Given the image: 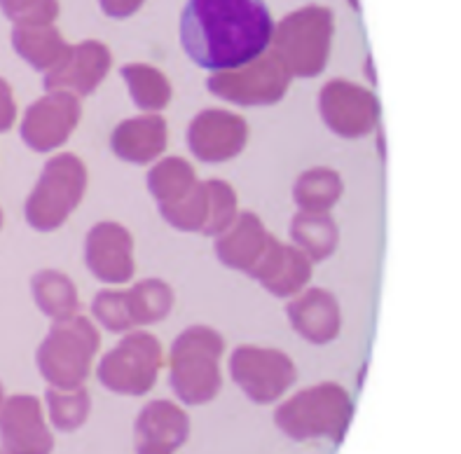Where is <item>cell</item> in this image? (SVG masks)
I'll use <instances>...</instances> for the list:
<instances>
[{"label":"cell","mask_w":461,"mask_h":454,"mask_svg":"<svg viewBox=\"0 0 461 454\" xmlns=\"http://www.w3.org/2000/svg\"><path fill=\"white\" fill-rule=\"evenodd\" d=\"M249 139V127L241 117L228 111H204L194 117L187 132L190 150L202 162H225L240 155Z\"/></svg>","instance_id":"5bb4252c"},{"label":"cell","mask_w":461,"mask_h":454,"mask_svg":"<svg viewBox=\"0 0 461 454\" xmlns=\"http://www.w3.org/2000/svg\"><path fill=\"white\" fill-rule=\"evenodd\" d=\"M0 225H3V213H0Z\"/></svg>","instance_id":"d6a6232c"},{"label":"cell","mask_w":461,"mask_h":454,"mask_svg":"<svg viewBox=\"0 0 461 454\" xmlns=\"http://www.w3.org/2000/svg\"><path fill=\"white\" fill-rule=\"evenodd\" d=\"M85 186H87V171L76 155L64 152L50 159L26 202L29 225L41 232H50L64 225L66 218L80 204Z\"/></svg>","instance_id":"5b68a950"},{"label":"cell","mask_w":461,"mask_h":454,"mask_svg":"<svg viewBox=\"0 0 461 454\" xmlns=\"http://www.w3.org/2000/svg\"><path fill=\"white\" fill-rule=\"evenodd\" d=\"M319 105L328 127L345 139L366 136L380 120V104L375 94L347 80L328 82L321 89Z\"/></svg>","instance_id":"7c38bea8"},{"label":"cell","mask_w":461,"mask_h":454,"mask_svg":"<svg viewBox=\"0 0 461 454\" xmlns=\"http://www.w3.org/2000/svg\"><path fill=\"white\" fill-rule=\"evenodd\" d=\"M291 73L275 52H265L232 70H216L209 77V92L240 105H269L284 99Z\"/></svg>","instance_id":"52a82bcc"},{"label":"cell","mask_w":461,"mask_h":454,"mask_svg":"<svg viewBox=\"0 0 461 454\" xmlns=\"http://www.w3.org/2000/svg\"><path fill=\"white\" fill-rule=\"evenodd\" d=\"M99 350V332L82 316L54 321L38 351V366L45 379L59 389H76L87 377L92 359Z\"/></svg>","instance_id":"277c9868"},{"label":"cell","mask_w":461,"mask_h":454,"mask_svg":"<svg viewBox=\"0 0 461 454\" xmlns=\"http://www.w3.org/2000/svg\"><path fill=\"white\" fill-rule=\"evenodd\" d=\"M14 117H17V104L12 96V87L0 77V132H7L14 124Z\"/></svg>","instance_id":"f546056e"},{"label":"cell","mask_w":461,"mask_h":454,"mask_svg":"<svg viewBox=\"0 0 461 454\" xmlns=\"http://www.w3.org/2000/svg\"><path fill=\"white\" fill-rule=\"evenodd\" d=\"M310 274V260L300 250L269 239L267 249H265L263 258L253 268L251 277H256L269 293L286 297L298 293L307 284Z\"/></svg>","instance_id":"ac0fdd59"},{"label":"cell","mask_w":461,"mask_h":454,"mask_svg":"<svg viewBox=\"0 0 461 454\" xmlns=\"http://www.w3.org/2000/svg\"><path fill=\"white\" fill-rule=\"evenodd\" d=\"M187 438V417L174 403H150L136 424V448L139 454H174Z\"/></svg>","instance_id":"e0dca14e"},{"label":"cell","mask_w":461,"mask_h":454,"mask_svg":"<svg viewBox=\"0 0 461 454\" xmlns=\"http://www.w3.org/2000/svg\"><path fill=\"white\" fill-rule=\"evenodd\" d=\"M47 403H50L54 426L61 429V431H73V429H77L82 422L87 420L89 398L82 389L50 391L47 394Z\"/></svg>","instance_id":"83f0119b"},{"label":"cell","mask_w":461,"mask_h":454,"mask_svg":"<svg viewBox=\"0 0 461 454\" xmlns=\"http://www.w3.org/2000/svg\"><path fill=\"white\" fill-rule=\"evenodd\" d=\"M12 47L26 64L47 73L64 59L70 45L54 23H41V26H14Z\"/></svg>","instance_id":"7402d4cb"},{"label":"cell","mask_w":461,"mask_h":454,"mask_svg":"<svg viewBox=\"0 0 461 454\" xmlns=\"http://www.w3.org/2000/svg\"><path fill=\"white\" fill-rule=\"evenodd\" d=\"M221 234L222 237H218L216 241V256L228 268L244 269V272L251 274L269 244V237L265 232L263 222L258 221L253 213H241Z\"/></svg>","instance_id":"d6986e66"},{"label":"cell","mask_w":461,"mask_h":454,"mask_svg":"<svg viewBox=\"0 0 461 454\" xmlns=\"http://www.w3.org/2000/svg\"><path fill=\"white\" fill-rule=\"evenodd\" d=\"M0 10L14 26H41L59 17V0H0Z\"/></svg>","instance_id":"f1b7e54d"},{"label":"cell","mask_w":461,"mask_h":454,"mask_svg":"<svg viewBox=\"0 0 461 454\" xmlns=\"http://www.w3.org/2000/svg\"><path fill=\"white\" fill-rule=\"evenodd\" d=\"M222 338L211 328H190L178 335L171 350V385L190 405L216 396L221 389Z\"/></svg>","instance_id":"3957f363"},{"label":"cell","mask_w":461,"mask_h":454,"mask_svg":"<svg viewBox=\"0 0 461 454\" xmlns=\"http://www.w3.org/2000/svg\"><path fill=\"white\" fill-rule=\"evenodd\" d=\"M148 186H150L152 197L159 202V211L169 209L178 204L185 197L197 181H194V171L187 162L178 158L164 159L148 176Z\"/></svg>","instance_id":"d4e9b609"},{"label":"cell","mask_w":461,"mask_h":454,"mask_svg":"<svg viewBox=\"0 0 461 454\" xmlns=\"http://www.w3.org/2000/svg\"><path fill=\"white\" fill-rule=\"evenodd\" d=\"M104 14L111 19H127L143 7L146 0H99Z\"/></svg>","instance_id":"4dcf8cb0"},{"label":"cell","mask_w":461,"mask_h":454,"mask_svg":"<svg viewBox=\"0 0 461 454\" xmlns=\"http://www.w3.org/2000/svg\"><path fill=\"white\" fill-rule=\"evenodd\" d=\"M288 316H291V326L307 342L326 344L339 331L338 300L321 288H314L300 300H293L288 304Z\"/></svg>","instance_id":"ffe728a7"},{"label":"cell","mask_w":461,"mask_h":454,"mask_svg":"<svg viewBox=\"0 0 461 454\" xmlns=\"http://www.w3.org/2000/svg\"><path fill=\"white\" fill-rule=\"evenodd\" d=\"M333 33V12L321 5H307L281 19L269 45L291 77H314L326 68Z\"/></svg>","instance_id":"7a4b0ae2"},{"label":"cell","mask_w":461,"mask_h":454,"mask_svg":"<svg viewBox=\"0 0 461 454\" xmlns=\"http://www.w3.org/2000/svg\"><path fill=\"white\" fill-rule=\"evenodd\" d=\"M351 417V401L338 385L307 389L281 405L275 422L291 438H333L345 431Z\"/></svg>","instance_id":"8992f818"},{"label":"cell","mask_w":461,"mask_h":454,"mask_svg":"<svg viewBox=\"0 0 461 454\" xmlns=\"http://www.w3.org/2000/svg\"><path fill=\"white\" fill-rule=\"evenodd\" d=\"M232 377L251 401L272 403L295 382V368L286 354L275 350L241 347L232 354Z\"/></svg>","instance_id":"30bf717a"},{"label":"cell","mask_w":461,"mask_h":454,"mask_svg":"<svg viewBox=\"0 0 461 454\" xmlns=\"http://www.w3.org/2000/svg\"><path fill=\"white\" fill-rule=\"evenodd\" d=\"M174 293L164 281L148 279L129 291H104L94 300V316L108 331L122 332L131 326L158 323L171 312Z\"/></svg>","instance_id":"ba28073f"},{"label":"cell","mask_w":461,"mask_h":454,"mask_svg":"<svg viewBox=\"0 0 461 454\" xmlns=\"http://www.w3.org/2000/svg\"><path fill=\"white\" fill-rule=\"evenodd\" d=\"M0 401H3V386H0Z\"/></svg>","instance_id":"1f68e13d"},{"label":"cell","mask_w":461,"mask_h":454,"mask_svg":"<svg viewBox=\"0 0 461 454\" xmlns=\"http://www.w3.org/2000/svg\"><path fill=\"white\" fill-rule=\"evenodd\" d=\"M159 366L162 351L158 340L146 332H134L104 356L99 366L101 385L117 394L140 396L155 385Z\"/></svg>","instance_id":"9c48e42d"},{"label":"cell","mask_w":461,"mask_h":454,"mask_svg":"<svg viewBox=\"0 0 461 454\" xmlns=\"http://www.w3.org/2000/svg\"><path fill=\"white\" fill-rule=\"evenodd\" d=\"M31 288H33V297L38 307L47 316H52L54 321H64L70 319V316H76L77 307H80L76 286L61 272H50L47 269V272L35 274Z\"/></svg>","instance_id":"cb8c5ba5"},{"label":"cell","mask_w":461,"mask_h":454,"mask_svg":"<svg viewBox=\"0 0 461 454\" xmlns=\"http://www.w3.org/2000/svg\"><path fill=\"white\" fill-rule=\"evenodd\" d=\"M342 195V181L330 169H312L295 186V202L307 213H326Z\"/></svg>","instance_id":"4316f807"},{"label":"cell","mask_w":461,"mask_h":454,"mask_svg":"<svg viewBox=\"0 0 461 454\" xmlns=\"http://www.w3.org/2000/svg\"><path fill=\"white\" fill-rule=\"evenodd\" d=\"M131 99L140 111H162L171 101V85L162 70L148 64H127L120 68Z\"/></svg>","instance_id":"603a6c76"},{"label":"cell","mask_w":461,"mask_h":454,"mask_svg":"<svg viewBox=\"0 0 461 454\" xmlns=\"http://www.w3.org/2000/svg\"><path fill=\"white\" fill-rule=\"evenodd\" d=\"M80 120V99L68 92H50L31 105L22 123V139L38 152L64 146Z\"/></svg>","instance_id":"8fae6325"},{"label":"cell","mask_w":461,"mask_h":454,"mask_svg":"<svg viewBox=\"0 0 461 454\" xmlns=\"http://www.w3.org/2000/svg\"><path fill=\"white\" fill-rule=\"evenodd\" d=\"M134 241L117 222H99L87 234L85 260L94 277L105 284H124L134 274Z\"/></svg>","instance_id":"9a60e30c"},{"label":"cell","mask_w":461,"mask_h":454,"mask_svg":"<svg viewBox=\"0 0 461 454\" xmlns=\"http://www.w3.org/2000/svg\"><path fill=\"white\" fill-rule=\"evenodd\" d=\"M275 22L265 0H187L181 47L206 70H232L267 52Z\"/></svg>","instance_id":"6da1fadb"},{"label":"cell","mask_w":461,"mask_h":454,"mask_svg":"<svg viewBox=\"0 0 461 454\" xmlns=\"http://www.w3.org/2000/svg\"><path fill=\"white\" fill-rule=\"evenodd\" d=\"M113 54L99 41H82L70 45L64 59L54 68L45 73L47 92H68L80 96H89L99 87L105 73L111 70Z\"/></svg>","instance_id":"4fadbf2b"},{"label":"cell","mask_w":461,"mask_h":454,"mask_svg":"<svg viewBox=\"0 0 461 454\" xmlns=\"http://www.w3.org/2000/svg\"><path fill=\"white\" fill-rule=\"evenodd\" d=\"M0 438L10 454H50L52 436L47 433L38 401L14 396L0 414Z\"/></svg>","instance_id":"2e32d148"},{"label":"cell","mask_w":461,"mask_h":454,"mask_svg":"<svg viewBox=\"0 0 461 454\" xmlns=\"http://www.w3.org/2000/svg\"><path fill=\"white\" fill-rule=\"evenodd\" d=\"M167 148V123L159 115L127 120L113 134V150L120 159L146 164L162 155Z\"/></svg>","instance_id":"44dd1931"},{"label":"cell","mask_w":461,"mask_h":454,"mask_svg":"<svg viewBox=\"0 0 461 454\" xmlns=\"http://www.w3.org/2000/svg\"><path fill=\"white\" fill-rule=\"evenodd\" d=\"M291 237L314 260H323L338 246V225L326 213H307V211H303L300 216L293 218Z\"/></svg>","instance_id":"484cf974"}]
</instances>
